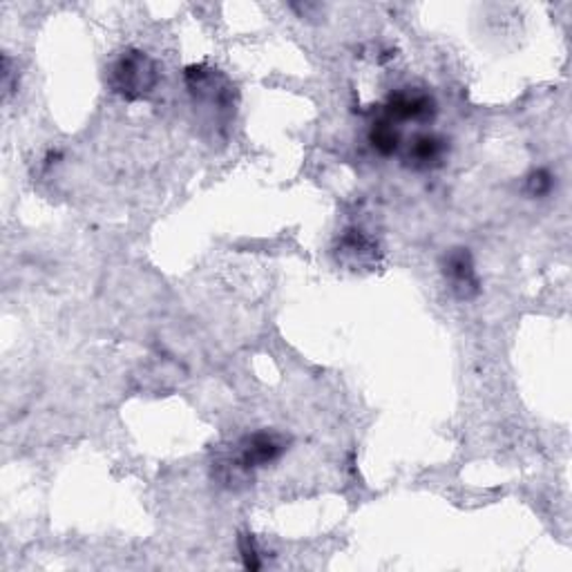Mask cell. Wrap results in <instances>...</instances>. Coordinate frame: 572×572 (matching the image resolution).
I'll return each mask as SVG.
<instances>
[{
  "instance_id": "cell-1",
  "label": "cell",
  "mask_w": 572,
  "mask_h": 572,
  "mask_svg": "<svg viewBox=\"0 0 572 572\" xmlns=\"http://www.w3.org/2000/svg\"><path fill=\"white\" fill-rule=\"evenodd\" d=\"M286 449H289V438L275 430L246 434L215 458L213 476L220 486L237 490L240 486L251 484L257 469L277 463Z\"/></svg>"
},
{
  "instance_id": "cell-2",
  "label": "cell",
  "mask_w": 572,
  "mask_h": 572,
  "mask_svg": "<svg viewBox=\"0 0 572 572\" xmlns=\"http://www.w3.org/2000/svg\"><path fill=\"white\" fill-rule=\"evenodd\" d=\"M157 61L141 50H126L108 70V85L126 102H144L159 85Z\"/></svg>"
},
{
  "instance_id": "cell-3",
  "label": "cell",
  "mask_w": 572,
  "mask_h": 572,
  "mask_svg": "<svg viewBox=\"0 0 572 572\" xmlns=\"http://www.w3.org/2000/svg\"><path fill=\"white\" fill-rule=\"evenodd\" d=\"M183 78L200 106L218 110L220 115L233 110L235 87L220 70H213L209 65H188L183 70Z\"/></svg>"
},
{
  "instance_id": "cell-4",
  "label": "cell",
  "mask_w": 572,
  "mask_h": 572,
  "mask_svg": "<svg viewBox=\"0 0 572 572\" xmlns=\"http://www.w3.org/2000/svg\"><path fill=\"white\" fill-rule=\"evenodd\" d=\"M438 113V106L434 102V97L430 92L416 89V87H403L392 92L385 106H383V115L390 121L399 124H432L434 117Z\"/></svg>"
},
{
  "instance_id": "cell-5",
  "label": "cell",
  "mask_w": 572,
  "mask_h": 572,
  "mask_svg": "<svg viewBox=\"0 0 572 572\" xmlns=\"http://www.w3.org/2000/svg\"><path fill=\"white\" fill-rule=\"evenodd\" d=\"M441 271H443V277L456 300L469 303L474 298H479L481 277H479V273H476V264H474L469 248H463V246L449 248L443 255Z\"/></svg>"
},
{
  "instance_id": "cell-6",
  "label": "cell",
  "mask_w": 572,
  "mask_h": 572,
  "mask_svg": "<svg viewBox=\"0 0 572 572\" xmlns=\"http://www.w3.org/2000/svg\"><path fill=\"white\" fill-rule=\"evenodd\" d=\"M378 242L373 235L364 233L362 229H347L336 242V257L345 266L358 268H373L378 264Z\"/></svg>"
},
{
  "instance_id": "cell-7",
  "label": "cell",
  "mask_w": 572,
  "mask_h": 572,
  "mask_svg": "<svg viewBox=\"0 0 572 572\" xmlns=\"http://www.w3.org/2000/svg\"><path fill=\"white\" fill-rule=\"evenodd\" d=\"M447 155H449V139H445L438 133H419L407 144L403 159L412 170L427 172V170L441 168Z\"/></svg>"
},
{
  "instance_id": "cell-8",
  "label": "cell",
  "mask_w": 572,
  "mask_h": 572,
  "mask_svg": "<svg viewBox=\"0 0 572 572\" xmlns=\"http://www.w3.org/2000/svg\"><path fill=\"white\" fill-rule=\"evenodd\" d=\"M369 144L380 157H394L403 146L401 128L394 121L380 117L369 128Z\"/></svg>"
},
{
  "instance_id": "cell-9",
  "label": "cell",
  "mask_w": 572,
  "mask_h": 572,
  "mask_svg": "<svg viewBox=\"0 0 572 572\" xmlns=\"http://www.w3.org/2000/svg\"><path fill=\"white\" fill-rule=\"evenodd\" d=\"M554 186H557V177L548 168H537V170L528 172L523 193L532 200H543L552 193Z\"/></svg>"
},
{
  "instance_id": "cell-10",
  "label": "cell",
  "mask_w": 572,
  "mask_h": 572,
  "mask_svg": "<svg viewBox=\"0 0 572 572\" xmlns=\"http://www.w3.org/2000/svg\"><path fill=\"white\" fill-rule=\"evenodd\" d=\"M237 545H240V552H242L244 568H248V570H259V568L264 565V563H262L259 545H257V541H255L253 534H240Z\"/></svg>"
}]
</instances>
